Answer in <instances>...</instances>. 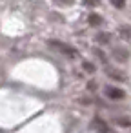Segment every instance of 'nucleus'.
I'll use <instances>...</instances> for the list:
<instances>
[{
    "label": "nucleus",
    "mask_w": 131,
    "mask_h": 133,
    "mask_svg": "<svg viewBox=\"0 0 131 133\" xmlns=\"http://www.w3.org/2000/svg\"><path fill=\"white\" fill-rule=\"evenodd\" d=\"M96 38H98V42H102V44H106V42L109 40V35H107V33H100V35H98Z\"/></svg>",
    "instance_id": "nucleus-4"
},
{
    "label": "nucleus",
    "mask_w": 131,
    "mask_h": 133,
    "mask_svg": "<svg viewBox=\"0 0 131 133\" xmlns=\"http://www.w3.org/2000/svg\"><path fill=\"white\" fill-rule=\"evenodd\" d=\"M89 22H91V24H100V22H102V18H100V17H96V15H91Z\"/></svg>",
    "instance_id": "nucleus-6"
},
{
    "label": "nucleus",
    "mask_w": 131,
    "mask_h": 133,
    "mask_svg": "<svg viewBox=\"0 0 131 133\" xmlns=\"http://www.w3.org/2000/svg\"><path fill=\"white\" fill-rule=\"evenodd\" d=\"M111 2H113L115 8H122L124 6V0H111Z\"/></svg>",
    "instance_id": "nucleus-7"
},
{
    "label": "nucleus",
    "mask_w": 131,
    "mask_h": 133,
    "mask_svg": "<svg viewBox=\"0 0 131 133\" xmlns=\"http://www.w3.org/2000/svg\"><path fill=\"white\" fill-rule=\"evenodd\" d=\"M82 66H84V69H86V71H89V73H93V71H95V66H93V64H89V62H84Z\"/></svg>",
    "instance_id": "nucleus-5"
},
{
    "label": "nucleus",
    "mask_w": 131,
    "mask_h": 133,
    "mask_svg": "<svg viewBox=\"0 0 131 133\" xmlns=\"http://www.w3.org/2000/svg\"><path fill=\"white\" fill-rule=\"evenodd\" d=\"M49 44H51V48H55V49H57V51H60V53H66V55H69V57L77 55V51H75V49H73L71 46L64 44V42H57V40H51Z\"/></svg>",
    "instance_id": "nucleus-2"
},
{
    "label": "nucleus",
    "mask_w": 131,
    "mask_h": 133,
    "mask_svg": "<svg viewBox=\"0 0 131 133\" xmlns=\"http://www.w3.org/2000/svg\"><path fill=\"white\" fill-rule=\"evenodd\" d=\"M113 57H115L116 60H120V62H126V60L129 58L126 49H115V51H113Z\"/></svg>",
    "instance_id": "nucleus-3"
},
{
    "label": "nucleus",
    "mask_w": 131,
    "mask_h": 133,
    "mask_svg": "<svg viewBox=\"0 0 131 133\" xmlns=\"http://www.w3.org/2000/svg\"><path fill=\"white\" fill-rule=\"evenodd\" d=\"M86 4H93V6H96L98 2H96V0H86Z\"/></svg>",
    "instance_id": "nucleus-8"
},
{
    "label": "nucleus",
    "mask_w": 131,
    "mask_h": 133,
    "mask_svg": "<svg viewBox=\"0 0 131 133\" xmlns=\"http://www.w3.org/2000/svg\"><path fill=\"white\" fill-rule=\"evenodd\" d=\"M104 95H106L107 98H111V100H120V98L126 97L124 89L115 88V86H106V88H104Z\"/></svg>",
    "instance_id": "nucleus-1"
}]
</instances>
